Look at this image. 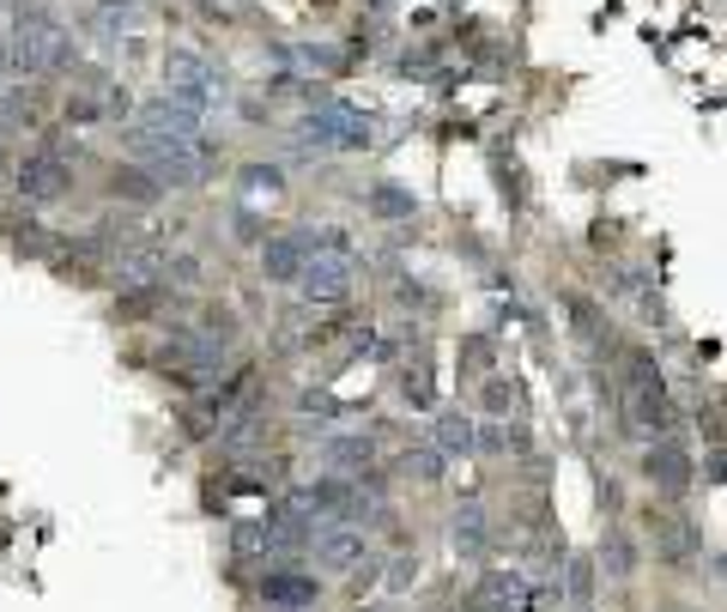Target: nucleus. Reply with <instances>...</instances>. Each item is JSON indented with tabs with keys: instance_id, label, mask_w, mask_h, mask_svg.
Listing matches in <instances>:
<instances>
[{
	"instance_id": "f257e3e1",
	"label": "nucleus",
	"mask_w": 727,
	"mask_h": 612,
	"mask_svg": "<svg viewBox=\"0 0 727 612\" xmlns=\"http://www.w3.org/2000/svg\"><path fill=\"white\" fill-rule=\"evenodd\" d=\"M7 49H13V67H19V73H49V67H61V61H67V31L55 25V19L31 13L25 25H19V37L7 43Z\"/></svg>"
},
{
	"instance_id": "f03ea898",
	"label": "nucleus",
	"mask_w": 727,
	"mask_h": 612,
	"mask_svg": "<svg viewBox=\"0 0 727 612\" xmlns=\"http://www.w3.org/2000/svg\"><path fill=\"white\" fill-rule=\"evenodd\" d=\"M298 134H303V146H322V152H358V146H370V122L351 116V109H334V104L310 109Z\"/></svg>"
},
{
	"instance_id": "7ed1b4c3",
	"label": "nucleus",
	"mask_w": 727,
	"mask_h": 612,
	"mask_svg": "<svg viewBox=\"0 0 727 612\" xmlns=\"http://www.w3.org/2000/svg\"><path fill=\"white\" fill-rule=\"evenodd\" d=\"M351 279H358V267H351L346 249H322V255H303L298 267V286L310 303H339L351 291Z\"/></svg>"
},
{
	"instance_id": "20e7f679",
	"label": "nucleus",
	"mask_w": 727,
	"mask_h": 612,
	"mask_svg": "<svg viewBox=\"0 0 727 612\" xmlns=\"http://www.w3.org/2000/svg\"><path fill=\"white\" fill-rule=\"evenodd\" d=\"M224 358H231V339H224V334H182V339H170V346H164V365L182 370V377H195V382L219 377Z\"/></svg>"
},
{
	"instance_id": "39448f33",
	"label": "nucleus",
	"mask_w": 727,
	"mask_h": 612,
	"mask_svg": "<svg viewBox=\"0 0 727 612\" xmlns=\"http://www.w3.org/2000/svg\"><path fill=\"white\" fill-rule=\"evenodd\" d=\"M310 552H315L322 570H358L370 546H364V528H346V521H315Z\"/></svg>"
},
{
	"instance_id": "423d86ee",
	"label": "nucleus",
	"mask_w": 727,
	"mask_h": 612,
	"mask_svg": "<svg viewBox=\"0 0 727 612\" xmlns=\"http://www.w3.org/2000/svg\"><path fill=\"white\" fill-rule=\"evenodd\" d=\"M315 576H303V570H267L261 576V600L267 607H286V612H303V607H315Z\"/></svg>"
},
{
	"instance_id": "0eeeda50",
	"label": "nucleus",
	"mask_w": 727,
	"mask_h": 612,
	"mask_svg": "<svg viewBox=\"0 0 727 612\" xmlns=\"http://www.w3.org/2000/svg\"><path fill=\"white\" fill-rule=\"evenodd\" d=\"M473 612H533L528 576H485L480 594H473Z\"/></svg>"
},
{
	"instance_id": "6e6552de",
	"label": "nucleus",
	"mask_w": 727,
	"mask_h": 612,
	"mask_svg": "<svg viewBox=\"0 0 727 612\" xmlns=\"http://www.w3.org/2000/svg\"><path fill=\"white\" fill-rule=\"evenodd\" d=\"M13 183H19V195H25V200H55L67 188V164H61V158H43L37 152V158H25V164H19Z\"/></svg>"
},
{
	"instance_id": "1a4fd4ad",
	"label": "nucleus",
	"mask_w": 727,
	"mask_h": 612,
	"mask_svg": "<svg viewBox=\"0 0 727 612\" xmlns=\"http://www.w3.org/2000/svg\"><path fill=\"white\" fill-rule=\"evenodd\" d=\"M261 261H267V279H298V267H303L298 231H291V236H273V243L261 249Z\"/></svg>"
},
{
	"instance_id": "9d476101",
	"label": "nucleus",
	"mask_w": 727,
	"mask_h": 612,
	"mask_svg": "<svg viewBox=\"0 0 727 612\" xmlns=\"http://www.w3.org/2000/svg\"><path fill=\"white\" fill-rule=\"evenodd\" d=\"M116 195L122 200H152L158 195V176H152V170H116Z\"/></svg>"
},
{
	"instance_id": "9b49d317",
	"label": "nucleus",
	"mask_w": 727,
	"mask_h": 612,
	"mask_svg": "<svg viewBox=\"0 0 727 612\" xmlns=\"http://www.w3.org/2000/svg\"><path fill=\"white\" fill-rule=\"evenodd\" d=\"M649 473H655V480H661V485H679V480H685V455H679V449H655V455H649Z\"/></svg>"
},
{
	"instance_id": "f8f14e48",
	"label": "nucleus",
	"mask_w": 727,
	"mask_h": 612,
	"mask_svg": "<svg viewBox=\"0 0 727 612\" xmlns=\"http://www.w3.org/2000/svg\"><path fill=\"white\" fill-rule=\"evenodd\" d=\"M437 443L442 449H473V443H480V437H473V425H468V418H442V425H437Z\"/></svg>"
},
{
	"instance_id": "ddd939ff",
	"label": "nucleus",
	"mask_w": 727,
	"mask_h": 612,
	"mask_svg": "<svg viewBox=\"0 0 727 612\" xmlns=\"http://www.w3.org/2000/svg\"><path fill=\"white\" fill-rule=\"evenodd\" d=\"M327 455H334V461H370V443H358V437H339V443H327Z\"/></svg>"
},
{
	"instance_id": "4468645a",
	"label": "nucleus",
	"mask_w": 727,
	"mask_h": 612,
	"mask_svg": "<svg viewBox=\"0 0 727 612\" xmlns=\"http://www.w3.org/2000/svg\"><path fill=\"white\" fill-rule=\"evenodd\" d=\"M370 207H377V212H389V219H401V212H413V200H406V195H394V188H382V195L370 200Z\"/></svg>"
},
{
	"instance_id": "2eb2a0df",
	"label": "nucleus",
	"mask_w": 727,
	"mask_h": 612,
	"mask_svg": "<svg viewBox=\"0 0 727 612\" xmlns=\"http://www.w3.org/2000/svg\"><path fill=\"white\" fill-rule=\"evenodd\" d=\"M243 188H267V195H273V188H279V170H261V164H249V170H243Z\"/></svg>"
},
{
	"instance_id": "dca6fc26",
	"label": "nucleus",
	"mask_w": 727,
	"mask_h": 612,
	"mask_svg": "<svg viewBox=\"0 0 727 612\" xmlns=\"http://www.w3.org/2000/svg\"><path fill=\"white\" fill-rule=\"evenodd\" d=\"M19 67H13V49H7V43H0V85H7V79H13Z\"/></svg>"
}]
</instances>
